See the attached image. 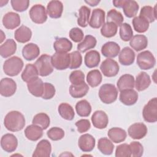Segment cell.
Wrapping results in <instances>:
<instances>
[{
  "label": "cell",
  "instance_id": "obj_21",
  "mask_svg": "<svg viewBox=\"0 0 157 157\" xmlns=\"http://www.w3.org/2000/svg\"><path fill=\"white\" fill-rule=\"evenodd\" d=\"M120 52V45L113 41H109L105 42L101 48L102 55L107 58H115L119 54Z\"/></svg>",
  "mask_w": 157,
  "mask_h": 157
},
{
  "label": "cell",
  "instance_id": "obj_57",
  "mask_svg": "<svg viewBox=\"0 0 157 157\" xmlns=\"http://www.w3.org/2000/svg\"><path fill=\"white\" fill-rule=\"evenodd\" d=\"M85 2L86 4H89L90 6L94 7V6H96L100 2V1H98V0H88V1H85Z\"/></svg>",
  "mask_w": 157,
  "mask_h": 157
},
{
  "label": "cell",
  "instance_id": "obj_24",
  "mask_svg": "<svg viewBox=\"0 0 157 157\" xmlns=\"http://www.w3.org/2000/svg\"><path fill=\"white\" fill-rule=\"evenodd\" d=\"M129 45L136 52L145 49L148 46V39L143 34H136L129 40Z\"/></svg>",
  "mask_w": 157,
  "mask_h": 157
},
{
  "label": "cell",
  "instance_id": "obj_17",
  "mask_svg": "<svg viewBox=\"0 0 157 157\" xmlns=\"http://www.w3.org/2000/svg\"><path fill=\"white\" fill-rule=\"evenodd\" d=\"M52 152V145L47 139H43L37 143L33 157H49Z\"/></svg>",
  "mask_w": 157,
  "mask_h": 157
},
{
  "label": "cell",
  "instance_id": "obj_33",
  "mask_svg": "<svg viewBox=\"0 0 157 157\" xmlns=\"http://www.w3.org/2000/svg\"><path fill=\"white\" fill-rule=\"evenodd\" d=\"M89 91V86L85 83L78 85H71L69 86V94L74 98H81L85 96Z\"/></svg>",
  "mask_w": 157,
  "mask_h": 157
},
{
  "label": "cell",
  "instance_id": "obj_49",
  "mask_svg": "<svg viewBox=\"0 0 157 157\" xmlns=\"http://www.w3.org/2000/svg\"><path fill=\"white\" fill-rule=\"evenodd\" d=\"M70 54L71 62L69 69H77L80 67L82 63V56L79 51H74Z\"/></svg>",
  "mask_w": 157,
  "mask_h": 157
},
{
  "label": "cell",
  "instance_id": "obj_35",
  "mask_svg": "<svg viewBox=\"0 0 157 157\" xmlns=\"http://www.w3.org/2000/svg\"><path fill=\"white\" fill-rule=\"evenodd\" d=\"M53 48L56 52L67 53L72 48V42L66 37H60L55 40L53 43Z\"/></svg>",
  "mask_w": 157,
  "mask_h": 157
},
{
  "label": "cell",
  "instance_id": "obj_36",
  "mask_svg": "<svg viewBox=\"0 0 157 157\" xmlns=\"http://www.w3.org/2000/svg\"><path fill=\"white\" fill-rule=\"evenodd\" d=\"M58 111L59 115L64 120L71 121L74 119L75 112L73 107L66 102L61 103L58 107Z\"/></svg>",
  "mask_w": 157,
  "mask_h": 157
},
{
  "label": "cell",
  "instance_id": "obj_31",
  "mask_svg": "<svg viewBox=\"0 0 157 157\" xmlns=\"http://www.w3.org/2000/svg\"><path fill=\"white\" fill-rule=\"evenodd\" d=\"M101 61L99 53L94 50L88 52L84 57V63L85 66L88 68L97 67Z\"/></svg>",
  "mask_w": 157,
  "mask_h": 157
},
{
  "label": "cell",
  "instance_id": "obj_46",
  "mask_svg": "<svg viewBox=\"0 0 157 157\" xmlns=\"http://www.w3.org/2000/svg\"><path fill=\"white\" fill-rule=\"evenodd\" d=\"M107 22L114 23L117 26H120L124 20V17L121 13L116 9H110L107 15Z\"/></svg>",
  "mask_w": 157,
  "mask_h": 157
},
{
  "label": "cell",
  "instance_id": "obj_54",
  "mask_svg": "<svg viewBox=\"0 0 157 157\" xmlns=\"http://www.w3.org/2000/svg\"><path fill=\"white\" fill-rule=\"evenodd\" d=\"M56 90L54 85L50 83H44V93L42 96V98L44 99H50L53 98L55 94Z\"/></svg>",
  "mask_w": 157,
  "mask_h": 157
},
{
  "label": "cell",
  "instance_id": "obj_37",
  "mask_svg": "<svg viewBox=\"0 0 157 157\" xmlns=\"http://www.w3.org/2000/svg\"><path fill=\"white\" fill-rule=\"evenodd\" d=\"M98 149L105 155H110L113 151L114 145L108 138L102 137L98 140Z\"/></svg>",
  "mask_w": 157,
  "mask_h": 157
},
{
  "label": "cell",
  "instance_id": "obj_20",
  "mask_svg": "<svg viewBox=\"0 0 157 157\" xmlns=\"http://www.w3.org/2000/svg\"><path fill=\"white\" fill-rule=\"evenodd\" d=\"M63 11L62 2L57 0L50 1L47 6V13L52 18H59L61 17Z\"/></svg>",
  "mask_w": 157,
  "mask_h": 157
},
{
  "label": "cell",
  "instance_id": "obj_58",
  "mask_svg": "<svg viewBox=\"0 0 157 157\" xmlns=\"http://www.w3.org/2000/svg\"><path fill=\"white\" fill-rule=\"evenodd\" d=\"M1 42L2 43L3 42V40L5 39L6 38V35L4 34L3 31L2 30H1Z\"/></svg>",
  "mask_w": 157,
  "mask_h": 157
},
{
  "label": "cell",
  "instance_id": "obj_18",
  "mask_svg": "<svg viewBox=\"0 0 157 157\" xmlns=\"http://www.w3.org/2000/svg\"><path fill=\"white\" fill-rule=\"evenodd\" d=\"M105 12L100 8L93 10L89 21V25L94 29H98L105 23Z\"/></svg>",
  "mask_w": 157,
  "mask_h": 157
},
{
  "label": "cell",
  "instance_id": "obj_29",
  "mask_svg": "<svg viewBox=\"0 0 157 157\" xmlns=\"http://www.w3.org/2000/svg\"><path fill=\"white\" fill-rule=\"evenodd\" d=\"M107 135L112 142L118 144L125 140L127 133L126 131L122 128L113 127L108 131Z\"/></svg>",
  "mask_w": 157,
  "mask_h": 157
},
{
  "label": "cell",
  "instance_id": "obj_39",
  "mask_svg": "<svg viewBox=\"0 0 157 157\" xmlns=\"http://www.w3.org/2000/svg\"><path fill=\"white\" fill-rule=\"evenodd\" d=\"M75 110L77 115L82 117H88L91 112V106L86 99H82L77 102Z\"/></svg>",
  "mask_w": 157,
  "mask_h": 157
},
{
  "label": "cell",
  "instance_id": "obj_16",
  "mask_svg": "<svg viewBox=\"0 0 157 157\" xmlns=\"http://www.w3.org/2000/svg\"><path fill=\"white\" fill-rule=\"evenodd\" d=\"M96 140L94 137L90 134H83L78 140V146L83 152H90L95 147Z\"/></svg>",
  "mask_w": 157,
  "mask_h": 157
},
{
  "label": "cell",
  "instance_id": "obj_34",
  "mask_svg": "<svg viewBox=\"0 0 157 157\" xmlns=\"http://www.w3.org/2000/svg\"><path fill=\"white\" fill-rule=\"evenodd\" d=\"M97 44V40L95 37L91 35H86L84 39L77 46L78 51L82 53H85L86 51L95 47Z\"/></svg>",
  "mask_w": 157,
  "mask_h": 157
},
{
  "label": "cell",
  "instance_id": "obj_42",
  "mask_svg": "<svg viewBox=\"0 0 157 157\" xmlns=\"http://www.w3.org/2000/svg\"><path fill=\"white\" fill-rule=\"evenodd\" d=\"M91 9L86 6H82L78 10L79 17L77 20V24L82 28H85L89 23Z\"/></svg>",
  "mask_w": 157,
  "mask_h": 157
},
{
  "label": "cell",
  "instance_id": "obj_25",
  "mask_svg": "<svg viewBox=\"0 0 157 157\" xmlns=\"http://www.w3.org/2000/svg\"><path fill=\"white\" fill-rule=\"evenodd\" d=\"M17 50V44L12 39H7L0 46V55L4 58L13 55Z\"/></svg>",
  "mask_w": 157,
  "mask_h": 157
},
{
  "label": "cell",
  "instance_id": "obj_23",
  "mask_svg": "<svg viewBox=\"0 0 157 157\" xmlns=\"http://www.w3.org/2000/svg\"><path fill=\"white\" fill-rule=\"evenodd\" d=\"M39 54V47L36 44L29 43L23 47L22 55L26 61H32L37 58Z\"/></svg>",
  "mask_w": 157,
  "mask_h": 157
},
{
  "label": "cell",
  "instance_id": "obj_38",
  "mask_svg": "<svg viewBox=\"0 0 157 157\" xmlns=\"http://www.w3.org/2000/svg\"><path fill=\"white\" fill-rule=\"evenodd\" d=\"M38 71L34 64H27L21 73V77L23 81L25 82H28L31 80L39 77Z\"/></svg>",
  "mask_w": 157,
  "mask_h": 157
},
{
  "label": "cell",
  "instance_id": "obj_19",
  "mask_svg": "<svg viewBox=\"0 0 157 157\" xmlns=\"http://www.w3.org/2000/svg\"><path fill=\"white\" fill-rule=\"evenodd\" d=\"M27 88L29 92L34 96L42 97L44 93V83L42 79L37 77L27 82Z\"/></svg>",
  "mask_w": 157,
  "mask_h": 157
},
{
  "label": "cell",
  "instance_id": "obj_15",
  "mask_svg": "<svg viewBox=\"0 0 157 157\" xmlns=\"http://www.w3.org/2000/svg\"><path fill=\"white\" fill-rule=\"evenodd\" d=\"M139 95L134 89H126L120 91L119 99L120 102L126 105H132L138 100Z\"/></svg>",
  "mask_w": 157,
  "mask_h": 157
},
{
  "label": "cell",
  "instance_id": "obj_11",
  "mask_svg": "<svg viewBox=\"0 0 157 157\" xmlns=\"http://www.w3.org/2000/svg\"><path fill=\"white\" fill-rule=\"evenodd\" d=\"M147 126L143 123H135L131 124L128 129V134L133 139H141L147 134Z\"/></svg>",
  "mask_w": 157,
  "mask_h": 157
},
{
  "label": "cell",
  "instance_id": "obj_7",
  "mask_svg": "<svg viewBox=\"0 0 157 157\" xmlns=\"http://www.w3.org/2000/svg\"><path fill=\"white\" fill-rule=\"evenodd\" d=\"M142 116L147 123H155L157 121V99H151L145 105L142 110Z\"/></svg>",
  "mask_w": 157,
  "mask_h": 157
},
{
  "label": "cell",
  "instance_id": "obj_53",
  "mask_svg": "<svg viewBox=\"0 0 157 157\" xmlns=\"http://www.w3.org/2000/svg\"><path fill=\"white\" fill-rule=\"evenodd\" d=\"M69 37L70 39L76 43H79L83 39L84 33L83 31L78 28H73L69 31Z\"/></svg>",
  "mask_w": 157,
  "mask_h": 157
},
{
  "label": "cell",
  "instance_id": "obj_51",
  "mask_svg": "<svg viewBox=\"0 0 157 157\" xmlns=\"http://www.w3.org/2000/svg\"><path fill=\"white\" fill-rule=\"evenodd\" d=\"M115 155L116 157L131 156V150L129 144L124 143L118 145L115 150Z\"/></svg>",
  "mask_w": 157,
  "mask_h": 157
},
{
  "label": "cell",
  "instance_id": "obj_4",
  "mask_svg": "<svg viewBox=\"0 0 157 157\" xmlns=\"http://www.w3.org/2000/svg\"><path fill=\"white\" fill-rule=\"evenodd\" d=\"M39 75L41 77H46L51 74L53 71V67L51 62V56L47 54H43L38 58L34 63Z\"/></svg>",
  "mask_w": 157,
  "mask_h": 157
},
{
  "label": "cell",
  "instance_id": "obj_56",
  "mask_svg": "<svg viewBox=\"0 0 157 157\" xmlns=\"http://www.w3.org/2000/svg\"><path fill=\"white\" fill-rule=\"evenodd\" d=\"M75 124L77 128V131L80 133L86 132L91 128V123L87 119H80L76 121Z\"/></svg>",
  "mask_w": 157,
  "mask_h": 157
},
{
  "label": "cell",
  "instance_id": "obj_47",
  "mask_svg": "<svg viewBox=\"0 0 157 157\" xmlns=\"http://www.w3.org/2000/svg\"><path fill=\"white\" fill-rule=\"evenodd\" d=\"M139 16L145 18L149 23L154 22L157 19L154 15L153 7L150 6H145L142 7Z\"/></svg>",
  "mask_w": 157,
  "mask_h": 157
},
{
  "label": "cell",
  "instance_id": "obj_5",
  "mask_svg": "<svg viewBox=\"0 0 157 157\" xmlns=\"http://www.w3.org/2000/svg\"><path fill=\"white\" fill-rule=\"evenodd\" d=\"M136 62L140 69L149 70L155 66L156 59L151 52L145 50L137 55Z\"/></svg>",
  "mask_w": 157,
  "mask_h": 157
},
{
  "label": "cell",
  "instance_id": "obj_50",
  "mask_svg": "<svg viewBox=\"0 0 157 157\" xmlns=\"http://www.w3.org/2000/svg\"><path fill=\"white\" fill-rule=\"evenodd\" d=\"M69 78L72 85H78L85 82V74L80 70H75L71 73Z\"/></svg>",
  "mask_w": 157,
  "mask_h": 157
},
{
  "label": "cell",
  "instance_id": "obj_52",
  "mask_svg": "<svg viewBox=\"0 0 157 157\" xmlns=\"http://www.w3.org/2000/svg\"><path fill=\"white\" fill-rule=\"evenodd\" d=\"M11 6L13 10L17 12H22L27 10L29 5L28 0H12L10 1Z\"/></svg>",
  "mask_w": 157,
  "mask_h": 157
},
{
  "label": "cell",
  "instance_id": "obj_8",
  "mask_svg": "<svg viewBox=\"0 0 157 157\" xmlns=\"http://www.w3.org/2000/svg\"><path fill=\"white\" fill-rule=\"evenodd\" d=\"M31 20L36 24H42L47 20V13L45 7L42 4H35L29 11Z\"/></svg>",
  "mask_w": 157,
  "mask_h": 157
},
{
  "label": "cell",
  "instance_id": "obj_10",
  "mask_svg": "<svg viewBox=\"0 0 157 157\" xmlns=\"http://www.w3.org/2000/svg\"><path fill=\"white\" fill-rule=\"evenodd\" d=\"M17 90L16 82L10 78L5 77L0 82V94L4 97L13 96Z\"/></svg>",
  "mask_w": 157,
  "mask_h": 157
},
{
  "label": "cell",
  "instance_id": "obj_26",
  "mask_svg": "<svg viewBox=\"0 0 157 157\" xmlns=\"http://www.w3.org/2000/svg\"><path fill=\"white\" fill-rule=\"evenodd\" d=\"M43 129L36 125L30 124L25 129V135L26 137L31 141H37L40 139L43 136Z\"/></svg>",
  "mask_w": 157,
  "mask_h": 157
},
{
  "label": "cell",
  "instance_id": "obj_40",
  "mask_svg": "<svg viewBox=\"0 0 157 157\" xmlns=\"http://www.w3.org/2000/svg\"><path fill=\"white\" fill-rule=\"evenodd\" d=\"M102 80V74L98 69L91 70L88 72L86 75V82L92 88L96 87L100 85Z\"/></svg>",
  "mask_w": 157,
  "mask_h": 157
},
{
  "label": "cell",
  "instance_id": "obj_30",
  "mask_svg": "<svg viewBox=\"0 0 157 157\" xmlns=\"http://www.w3.org/2000/svg\"><path fill=\"white\" fill-rule=\"evenodd\" d=\"M134 83L135 80L134 76L129 74H125L119 78L117 85L118 90L121 91L126 89H133Z\"/></svg>",
  "mask_w": 157,
  "mask_h": 157
},
{
  "label": "cell",
  "instance_id": "obj_43",
  "mask_svg": "<svg viewBox=\"0 0 157 157\" xmlns=\"http://www.w3.org/2000/svg\"><path fill=\"white\" fill-rule=\"evenodd\" d=\"M32 123L34 124H36L41 127L44 130L47 129L50 124V119L49 116L44 112H40L33 117Z\"/></svg>",
  "mask_w": 157,
  "mask_h": 157
},
{
  "label": "cell",
  "instance_id": "obj_3",
  "mask_svg": "<svg viewBox=\"0 0 157 157\" xmlns=\"http://www.w3.org/2000/svg\"><path fill=\"white\" fill-rule=\"evenodd\" d=\"M118 90L111 83L103 84L99 90V97L101 101L106 104L114 102L118 98Z\"/></svg>",
  "mask_w": 157,
  "mask_h": 157
},
{
  "label": "cell",
  "instance_id": "obj_44",
  "mask_svg": "<svg viewBox=\"0 0 157 157\" xmlns=\"http://www.w3.org/2000/svg\"><path fill=\"white\" fill-rule=\"evenodd\" d=\"M118 26L112 22H106L101 27V34L102 36L110 38L115 36L117 33Z\"/></svg>",
  "mask_w": 157,
  "mask_h": 157
},
{
  "label": "cell",
  "instance_id": "obj_41",
  "mask_svg": "<svg viewBox=\"0 0 157 157\" xmlns=\"http://www.w3.org/2000/svg\"><path fill=\"white\" fill-rule=\"evenodd\" d=\"M134 29L139 33H144L149 28V23L140 16L134 17L132 20Z\"/></svg>",
  "mask_w": 157,
  "mask_h": 157
},
{
  "label": "cell",
  "instance_id": "obj_22",
  "mask_svg": "<svg viewBox=\"0 0 157 157\" xmlns=\"http://www.w3.org/2000/svg\"><path fill=\"white\" fill-rule=\"evenodd\" d=\"M135 53L129 47H124L118 54V61L123 66H130L134 63Z\"/></svg>",
  "mask_w": 157,
  "mask_h": 157
},
{
  "label": "cell",
  "instance_id": "obj_12",
  "mask_svg": "<svg viewBox=\"0 0 157 157\" xmlns=\"http://www.w3.org/2000/svg\"><path fill=\"white\" fill-rule=\"evenodd\" d=\"M18 146V140L12 134L7 133L3 135L1 139V147L3 150L11 153L16 150Z\"/></svg>",
  "mask_w": 157,
  "mask_h": 157
},
{
  "label": "cell",
  "instance_id": "obj_27",
  "mask_svg": "<svg viewBox=\"0 0 157 157\" xmlns=\"http://www.w3.org/2000/svg\"><path fill=\"white\" fill-rule=\"evenodd\" d=\"M32 37L31 29L25 25L20 26L14 33L15 39L19 43L25 44L30 40Z\"/></svg>",
  "mask_w": 157,
  "mask_h": 157
},
{
  "label": "cell",
  "instance_id": "obj_55",
  "mask_svg": "<svg viewBox=\"0 0 157 157\" xmlns=\"http://www.w3.org/2000/svg\"><path fill=\"white\" fill-rule=\"evenodd\" d=\"M131 150V156L133 157H140L144 153V147L142 145L137 141H134L129 144Z\"/></svg>",
  "mask_w": 157,
  "mask_h": 157
},
{
  "label": "cell",
  "instance_id": "obj_14",
  "mask_svg": "<svg viewBox=\"0 0 157 157\" xmlns=\"http://www.w3.org/2000/svg\"><path fill=\"white\" fill-rule=\"evenodd\" d=\"M3 26L7 29H13L20 26L21 20L20 15L13 12L6 13L2 17Z\"/></svg>",
  "mask_w": 157,
  "mask_h": 157
},
{
  "label": "cell",
  "instance_id": "obj_32",
  "mask_svg": "<svg viewBox=\"0 0 157 157\" xmlns=\"http://www.w3.org/2000/svg\"><path fill=\"white\" fill-rule=\"evenodd\" d=\"M122 9L126 17L128 18H132L137 15L139 6L136 1L124 0Z\"/></svg>",
  "mask_w": 157,
  "mask_h": 157
},
{
  "label": "cell",
  "instance_id": "obj_6",
  "mask_svg": "<svg viewBox=\"0 0 157 157\" xmlns=\"http://www.w3.org/2000/svg\"><path fill=\"white\" fill-rule=\"evenodd\" d=\"M53 67L57 70H65L69 67L71 58L70 54L63 52H55L51 56Z\"/></svg>",
  "mask_w": 157,
  "mask_h": 157
},
{
  "label": "cell",
  "instance_id": "obj_48",
  "mask_svg": "<svg viewBox=\"0 0 157 157\" xmlns=\"http://www.w3.org/2000/svg\"><path fill=\"white\" fill-rule=\"evenodd\" d=\"M48 137L53 141H58L62 139L64 135V130L59 127H52L47 132Z\"/></svg>",
  "mask_w": 157,
  "mask_h": 157
},
{
  "label": "cell",
  "instance_id": "obj_2",
  "mask_svg": "<svg viewBox=\"0 0 157 157\" xmlns=\"http://www.w3.org/2000/svg\"><path fill=\"white\" fill-rule=\"evenodd\" d=\"M24 66L23 60L18 56H13L6 59L3 64V71L7 75L14 77L18 75Z\"/></svg>",
  "mask_w": 157,
  "mask_h": 157
},
{
  "label": "cell",
  "instance_id": "obj_9",
  "mask_svg": "<svg viewBox=\"0 0 157 157\" xmlns=\"http://www.w3.org/2000/svg\"><path fill=\"white\" fill-rule=\"evenodd\" d=\"M100 69L104 76L112 77L118 74L120 66L115 60L111 58H107L102 62L100 66Z\"/></svg>",
  "mask_w": 157,
  "mask_h": 157
},
{
  "label": "cell",
  "instance_id": "obj_28",
  "mask_svg": "<svg viewBox=\"0 0 157 157\" xmlns=\"http://www.w3.org/2000/svg\"><path fill=\"white\" fill-rule=\"evenodd\" d=\"M151 84L150 75L145 72H140L136 78L134 86L138 91H142L149 87Z\"/></svg>",
  "mask_w": 157,
  "mask_h": 157
},
{
  "label": "cell",
  "instance_id": "obj_45",
  "mask_svg": "<svg viewBox=\"0 0 157 157\" xmlns=\"http://www.w3.org/2000/svg\"><path fill=\"white\" fill-rule=\"evenodd\" d=\"M119 34L121 39L124 42L131 40L133 36V31L131 25L127 23H123L120 26Z\"/></svg>",
  "mask_w": 157,
  "mask_h": 157
},
{
  "label": "cell",
  "instance_id": "obj_1",
  "mask_svg": "<svg viewBox=\"0 0 157 157\" xmlns=\"http://www.w3.org/2000/svg\"><path fill=\"white\" fill-rule=\"evenodd\" d=\"M26 121L24 115L19 111L12 110L6 114L4 119L5 128L11 132L22 130L25 126Z\"/></svg>",
  "mask_w": 157,
  "mask_h": 157
},
{
  "label": "cell",
  "instance_id": "obj_13",
  "mask_svg": "<svg viewBox=\"0 0 157 157\" xmlns=\"http://www.w3.org/2000/svg\"><path fill=\"white\" fill-rule=\"evenodd\" d=\"M91 120L93 126L99 129L105 128L109 123L108 116L103 110L95 111L92 115Z\"/></svg>",
  "mask_w": 157,
  "mask_h": 157
}]
</instances>
